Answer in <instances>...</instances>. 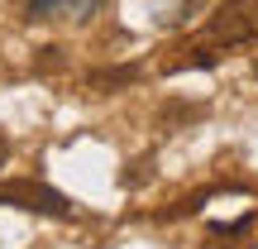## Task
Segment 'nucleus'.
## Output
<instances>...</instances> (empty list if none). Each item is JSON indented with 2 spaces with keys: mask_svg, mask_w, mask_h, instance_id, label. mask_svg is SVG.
Segmentation results:
<instances>
[{
  "mask_svg": "<svg viewBox=\"0 0 258 249\" xmlns=\"http://www.w3.org/2000/svg\"><path fill=\"white\" fill-rule=\"evenodd\" d=\"M206 34L215 43H258V0H225L211 15Z\"/></svg>",
  "mask_w": 258,
  "mask_h": 249,
  "instance_id": "1",
  "label": "nucleus"
},
{
  "mask_svg": "<svg viewBox=\"0 0 258 249\" xmlns=\"http://www.w3.org/2000/svg\"><path fill=\"white\" fill-rule=\"evenodd\" d=\"M0 206H24V211H38V216H72V202L62 192H53L48 182H0Z\"/></svg>",
  "mask_w": 258,
  "mask_h": 249,
  "instance_id": "2",
  "label": "nucleus"
},
{
  "mask_svg": "<svg viewBox=\"0 0 258 249\" xmlns=\"http://www.w3.org/2000/svg\"><path fill=\"white\" fill-rule=\"evenodd\" d=\"M5 158H10V144H5V134H0V168H5Z\"/></svg>",
  "mask_w": 258,
  "mask_h": 249,
  "instance_id": "3",
  "label": "nucleus"
},
{
  "mask_svg": "<svg viewBox=\"0 0 258 249\" xmlns=\"http://www.w3.org/2000/svg\"><path fill=\"white\" fill-rule=\"evenodd\" d=\"M253 72H258V67H253Z\"/></svg>",
  "mask_w": 258,
  "mask_h": 249,
  "instance_id": "4",
  "label": "nucleus"
}]
</instances>
